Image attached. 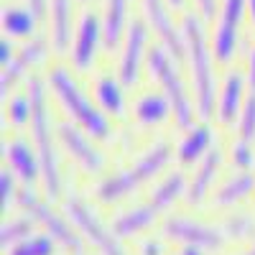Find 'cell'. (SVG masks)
<instances>
[{"instance_id": "cell-1", "label": "cell", "mask_w": 255, "mask_h": 255, "mask_svg": "<svg viewBox=\"0 0 255 255\" xmlns=\"http://www.w3.org/2000/svg\"><path fill=\"white\" fill-rule=\"evenodd\" d=\"M181 33H184L186 59L191 67V79H194L197 113L207 120L215 115V72H212V51L207 46L204 18L197 10L194 13L186 10L181 18Z\"/></svg>"}, {"instance_id": "cell-2", "label": "cell", "mask_w": 255, "mask_h": 255, "mask_svg": "<svg viewBox=\"0 0 255 255\" xmlns=\"http://www.w3.org/2000/svg\"><path fill=\"white\" fill-rule=\"evenodd\" d=\"M28 95H31V135H33V148L41 161V179H44L46 194L59 197L61 179H59V161H56V148L51 138V118L46 108V90L44 82L33 77L28 82Z\"/></svg>"}, {"instance_id": "cell-3", "label": "cell", "mask_w": 255, "mask_h": 255, "mask_svg": "<svg viewBox=\"0 0 255 255\" xmlns=\"http://www.w3.org/2000/svg\"><path fill=\"white\" fill-rule=\"evenodd\" d=\"M49 87L56 95V100L64 105V110H67L92 138H97V140L110 138V123H108V118H105V113H100L95 105L84 97V92L77 87V82L72 79V74L64 67L51 69Z\"/></svg>"}, {"instance_id": "cell-4", "label": "cell", "mask_w": 255, "mask_h": 255, "mask_svg": "<svg viewBox=\"0 0 255 255\" xmlns=\"http://www.w3.org/2000/svg\"><path fill=\"white\" fill-rule=\"evenodd\" d=\"M168 158H171V148H168V143L151 145L133 166H128V168H123V171L113 174L110 179H105L97 186V199L105 202V204H110V202H118V199L128 197L133 189H138L148 179H153L168 163Z\"/></svg>"}, {"instance_id": "cell-5", "label": "cell", "mask_w": 255, "mask_h": 255, "mask_svg": "<svg viewBox=\"0 0 255 255\" xmlns=\"http://www.w3.org/2000/svg\"><path fill=\"white\" fill-rule=\"evenodd\" d=\"M145 59H148V69H151V74L161 82L163 95L171 102L176 123L181 128H191V123H194V105H191L189 95L184 92V84H181L176 67H174V56L163 46H151Z\"/></svg>"}, {"instance_id": "cell-6", "label": "cell", "mask_w": 255, "mask_h": 255, "mask_svg": "<svg viewBox=\"0 0 255 255\" xmlns=\"http://www.w3.org/2000/svg\"><path fill=\"white\" fill-rule=\"evenodd\" d=\"M248 15V0H220L217 26L212 33V51L220 64H227L238 51L240 26Z\"/></svg>"}, {"instance_id": "cell-7", "label": "cell", "mask_w": 255, "mask_h": 255, "mask_svg": "<svg viewBox=\"0 0 255 255\" xmlns=\"http://www.w3.org/2000/svg\"><path fill=\"white\" fill-rule=\"evenodd\" d=\"M15 202L23 207L28 215H31L41 227H44L59 245H64L67 250H74L77 255H82V240H79V235L74 232V227L59 215V212H54L49 204H44V202H41V199L33 194V191H18Z\"/></svg>"}, {"instance_id": "cell-8", "label": "cell", "mask_w": 255, "mask_h": 255, "mask_svg": "<svg viewBox=\"0 0 255 255\" xmlns=\"http://www.w3.org/2000/svg\"><path fill=\"white\" fill-rule=\"evenodd\" d=\"M64 209H67V217L74 222V227L100 250V255H125L120 243H118V235L113 230L105 227L95 217V212L84 204L79 197H69L67 202H64Z\"/></svg>"}, {"instance_id": "cell-9", "label": "cell", "mask_w": 255, "mask_h": 255, "mask_svg": "<svg viewBox=\"0 0 255 255\" xmlns=\"http://www.w3.org/2000/svg\"><path fill=\"white\" fill-rule=\"evenodd\" d=\"M140 5H143V18L148 20L151 31L158 36L161 46L171 54L176 61L186 59L184 33H181V28L174 23L171 8H168L166 0H140Z\"/></svg>"}, {"instance_id": "cell-10", "label": "cell", "mask_w": 255, "mask_h": 255, "mask_svg": "<svg viewBox=\"0 0 255 255\" xmlns=\"http://www.w3.org/2000/svg\"><path fill=\"white\" fill-rule=\"evenodd\" d=\"M100 44H105L102 18L95 10H84L79 15V23H77V31H74V41H72V64L79 72L90 69L95 64Z\"/></svg>"}, {"instance_id": "cell-11", "label": "cell", "mask_w": 255, "mask_h": 255, "mask_svg": "<svg viewBox=\"0 0 255 255\" xmlns=\"http://www.w3.org/2000/svg\"><path fill=\"white\" fill-rule=\"evenodd\" d=\"M148 33H151V26H148L145 18H133L130 20L128 33L123 38V54H120V82L123 84H135L138 82L143 54H148L145 51Z\"/></svg>"}, {"instance_id": "cell-12", "label": "cell", "mask_w": 255, "mask_h": 255, "mask_svg": "<svg viewBox=\"0 0 255 255\" xmlns=\"http://www.w3.org/2000/svg\"><path fill=\"white\" fill-rule=\"evenodd\" d=\"M46 54H49V41L46 38H38V36L26 38V44L18 49V54L13 56V61L3 67V77H0V95H3V100L8 97L13 84L23 77L31 67H36L38 61L46 59Z\"/></svg>"}, {"instance_id": "cell-13", "label": "cell", "mask_w": 255, "mask_h": 255, "mask_svg": "<svg viewBox=\"0 0 255 255\" xmlns=\"http://www.w3.org/2000/svg\"><path fill=\"white\" fill-rule=\"evenodd\" d=\"M163 232L168 238H174L184 245H194L199 250H217L222 245V232L220 230L199 225V222H191V220H184V217L166 220Z\"/></svg>"}, {"instance_id": "cell-14", "label": "cell", "mask_w": 255, "mask_h": 255, "mask_svg": "<svg viewBox=\"0 0 255 255\" xmlns=\"http://www.w3.org/2000/svg\"><path fill=\"white\" fill-rule=\"evenodd\" d=\"M59 140H61V145L72 153V158L84 168V171H92L95 174V171H100V168H102V153L92 145V140L84 135L79 128L67 125V123L59 125Z\"/></svg>"}, {"instance_id": "cell-15", "label": "cell", "mask_w": 255, "mask_h": 255, "mask_svg": "<svg viewBox=\"0 0 255 255\" xmlns=\"http://www.w3.org/2000/svg\"><path fill=\"white\" fill-rule=\"evenodd\" d=\"M49 26H51V49L64 54L72 49L74 28V0H49Z\"/></svg>"}, {"instance_id": "cell-16", "label": "cell", "mask_w": 255, "mask_h": 255, "mask_svg": "<svg viewBox=\"0 0 255 255\" xmlns=\"http://www.w3.org/2000/svg\"><path fill=\"white\" fill-rule=\"evenodd\" d=\"M100 18H102L105 46L115 49L118 44H123L128 26H130V0H105Z\"/></svg>"}, {"instance_id": "cell-17", "label": "cell", "mask_w": 255, "mask_h": 255, "mask_svg": "<svg viewBox=\"0 0 255 255\" xmlns=\"http://www.w3.org/2000/svg\"><path fill=\"white\" fill-rule=\"evenodd\" d=\"M0 23H3V31L5 36L10 38H33L36 36V28L41 23V18L23 3H5L3 5V13H0Z\"/></svg>"}, {"instance_id": "cell-18", "label": "cell", "mask_w": 255, "mask_h": 255, "mask_svg": "<svg viewBox=\"0 0 255 255\" xmlns=\"http://www.w3.org/2000/svg\"><path fill=\"white\" fill-rule=\"evenodd\" d=\"M5 158L13 168V174H18L23 181H33L36 176H41V161L36 148H31L26 140H13L3 145Z\"/></svg>"}, {"instance_id": "cell-19", "label": "cell", "mask_w": 255, "mask_h": 255, "mask_svg": "<svg viewBox=\"0 0 255 255\" xmlns=\"http://www.w3.org/2000/svg\"><path fill=\"white\" fill-rule=\"evenodd\" d=\"M245 95V79L240 72H230L227 79H225V87H222V95H220V105H217V115L225 125H232L235 118H240L243 113V100Z\"/></svg>"}, {"instance_id": "cell-20", "label": "cell", "mask_w": 255, "mask_h": 255, "mask_svg": "<svg viewBox=\"0 0 255 255\" xmlns=\"http://www.w3.org/2000/svg\"><path fill=\"white\" fill-rule=\"evenodd\" d=\"M158 212H161V207L151 199L148 204L135 207L130 212H125V215H120L113 222V232H115L118 238H130V235H135V232L145 230L148 225H153V220L158 217Z\"/></svg>"}, {"instance_id": "cell-21", "label": "cell", "mask_w": 255, "mask_h": 255, "mask_svg": "<svg viewBox=\"0 0 255 255\" xmlns=\"http://www.w3.org/2000/svg\"><path fill=\"white\" fill-rule=\"evenodd\" d=\"M220 161H222V156H220L217 148H215V151H209V153L202 158L194 179H191V184H189V191H186V202H189V204H199V202L204 199V194L209 191L212 181H215V176H217Z\"/></svg>"}, {"instance_id": "cell-22", "label": "cell", "mask_w": 255, "mask_h": 255, "mask_svg": "<svg viewBox=\"0 0 255 255\" xmlns=\"http://www.w3.org/2000/svg\"><path fill=\"white\" fill-rule=\"evenodd\" d=\"M212 145V130L207 125H194L189 128V133L184 135L181 145H179V161L181 163H194L199 161Z\"/></svg>"}, {"instance_id": "cell-23", "label": "cell", "mask_w": 255, "mask_h": 255, "mask_svg": "<svg viewBox=\"0 0 255 255\" xmlns=\"http://www.w3.org/2000/svg\"><path fill=\"white\" fill-rule=\"evenodd\" d=\"M253 189H255V176L250 171H240L220 186V191L215 194V204L217 207H232L235 202L245 199Z\"/></svg>"}, {"instance_id": "cell-24", "label": "cell", "mask_w": 255, "mask_h": 255, "mask_svg": "<svg viewBox=\"0 0 255 255\" xmlns=\"http://www.w3.org/2000/svg\"><path fill=\"white\" fill-rule=\"evenodd\" d=\"M171 113H174V108H171V102H168L166 95H145L135 105V118L143 125H158Z\"/></svg>"}, {"instance_id": "cell-25", "label": "cell", "mask_w": 255, "mask_h": 255, "mask_svg": "<svg viewBox=\"0 0 255 255\" xmlns=\"http://www.w3.org/2000/svg\"><path fill=\"white\" fill-rule=\"evenodd\" d=\"M95 90H97V100H100L105 113L108 115H123L125 100H123V87L115 77H100Z\"/></svg>"}, {"instance_id": "cell-26", "label": "cell", "mask_w": 255, "mask_h": 255, "mask_svg": "<svg viewBox=\"0 0 255 255\" xmlns=\"http://www.w3.org/2000/svg\"><path fill=\"white\" fill-rule=\"evenodd\" d=\"M33 217H18V220H10L3 225V230H0V240H3V248L10 250L15 245H20L23 240H28L33 235Z\"/></svg>"}, {"instance_id": "cell-27", "label": "cell", "mask_w": 255, "mask_h": 255, "mask_svg": "<svg viewBox=\"0 0 255 255\" xmlns=\"http://www.w3.org/2000/svg\"><path fill=\"white\" fill-rule=\"evenodd\" d=\"M184 184H186V181H184V174L174 171L168 179H163V181L158 184V189L153 191L151 199H153V202L161 207V212H163V209H168V207H171V204L184 194Z\"/></svg>"}, {"instance_id": "cell-28", "label": "cell", "mask_w": 255, "mask_h": 255, "mask_svg": "<svg viewBox=\"0 0 255 255\" xmlns=\"http://www.w3.org/2000/svg\"><path fill=\"white\" fill-rule=\"evenodd\" d=\"M54 238L49 235H31L28 240H23L20 245L10 248V255H54Z\"/></svg>"}, {"instance_id": "cell-29", "label": "cell", "mask_w": 255, "mask_h": 255, "mask_svg": "<svg viewBox=\"0 0 255 255\" xmlns=\"http://www.w3.org/2000/svg\"><path fill=\"white\" fill-rule=\"evenodd\" d=\"M8 118L13 125H26L31 123V95H20L8 102Z\"/></svg>"}, {"instance_id": "cell-30", "label": "cell", "mask_w": 255, "mask_h": 255, "mask_svg": "<svg viewBox=\"0 0 255 255\" xmlns=\"http://www.w3.org/2000/svg\"><path fill=\"white\" fill-rule=\"evenodd\" d=\"M240 138L243 140H255V92H250V97L243 105V113H240Z\"/></svg>"}, {"instance_id": "cell-31", "label": "cell", "mask_w": 255, "mask_h": 255, "mask_svg": "<svg viewBox=\"0 0 255 255\" xmlns=\"http://www.w3.org/2000/svg\"><path fill=\"white\" fill-rule=\"evenodd\" d=\"M232 163H235L240 171H250V168L255 166V153L250 148V140H238L232 143Z\"/></svg>"}, {"instance_id": "cell-32", "label": "cell", "mask_w": 255, "mask_h": 255, "mask_svg": "<svg viewBox=\"0 0 255 255\" xmlns=\"http://www.w3.org/2000/svg\"><path fill=\"white\" fill-rule=\"evenodd\" d=\"M225 230H227V235H230V238L243 240V238H248L250 232L255 230V222H253V217H248V215H235V217H230V220H227Z\"/></svg>"}, {"instance_id": "cell-33", "label": "cell", "mask_w": 255, "mask_h": 255, "mask_svg": "<svg viewBox=\"0 0 255 255\" xmlns=\"http://www.w3.org/2000/svg\"><path fill=\"white\" fill-rule=\"evenodd\" d=\"M15 181H13V174L10 168H5L3 174H0V199H3V209L10 207V202L15 199Z\"/></svg>"}, {"instance_id": "cell-34", "label": "cell", "mask_w": 255, "mask_h": 255, "mask_svg": "<svg viewBox=\"0 0 255 255\" xmlns=\"http://www.w3.org/2000/svg\"><path fill=\"white\" fill-rule=\"evenodd\" d=\"M191 5H194L197 13L204 18V23L215 20V15L220 13V0H191Z\"/></svg>"}, {"instance_id": "cell-35", "label": "cell", "mask_w": 255, "mask_h": 255, "mask_svg": "<svg viewBox=\"0 0 255 255\" xmlns=\"http://www.w3.org/2000/svg\"><path fill=\"white\" fill-rule=\"evenodd\" d=\"M13 56H15V46H13V38H10V36H5L3 41H0V61H3V67H5V64H10V61H13Z\"/></svg>"}, {"instance_id": "cell-36", "label": "cell", "mask_w": 255, "mask_h": 255, "mask_svg": "<svg viewBox=\"0 0 255 255\" xmlns=\"http://www.w3.org/2000/svg\"><path fill=\"white\" fill-rule=\"evenodd\" d=\"M23 3L41 18V20H46L49 18V0H23Z\"/></svg>"}, {"instance_id": "cell-37", "label": "cell", "mask_w": 255, "mask_h": 255, "mask_svg": "<svg viewBox=\"0 0 255 255\" xmlns=\"http://www.w3.org/2000/svg\"><path fill=\"white\" fill-rule=\"evenodd\" d=\"M248 82H250V90L255 92V46L250 49V56H248Z\"/></svg>"}, {"instance_id": "cell-38", "label": "cell", "mask_w": 255, "mask_h": 255, "mask_svg": "<svg viewBox=\"0 0 255 255\" xmlns=\"http://www.w3.org/2000/svg\"><path fill=\"white\" fill-rule=\"evenodd\" d=\"M143 255H161V245L153 243V240H148V243L143 245Z\"/></svg>"}, {"instance_id": "cell-39", "label": "cell", "mask_w": 255, "mask_h": 255, "mask_svg": "<svg viewBox=\"0 0 255 255\" xmlns=\"http://www.w3.org/2000/svg\"><path fill=\"white\" fill-rule=\"evenodd\" d=\"M168 3V8L171 10H181V13H186V5L191 3V0H166Z\"/></svg>"}, {"instance_id": "cell-40", "label": "cell", "mask_w": 255, "mask_h": 255, "mask_svg": "<svg viewBox=\"0 0 255 255\" xmlns=\"http://www.w3.org/2000/svg\"><path fill=\"white\" fill-rule=\"evenodd\" d=\"M248 15H250V23L255 26V0H248Z\"/></svg>"}, {"instance_id": "cell-41", "label": "cell", "mask_w": 255, "mask_h": 255, "mask_svg": "<svg viewBox=\"0 0 255 255\" xmlns=\"http://www.w3.org/2000/svg\"><path fill=\"white\" fill-rule=\"evenodd\" d=\"M181 255H202V253H199V248H194V245H186Z\"/></svg>"}, {"instance_id": "cell-42", "label": "cell", "mask_w": 255, "mask_h": 255, "mask_svg": "<svg viewBox=\"0 0 255 255\" xmlns=\"http://www.w3.org/2000/svg\"><path fill=\"white\" fill-rule=\"evenodd\" d=\"M243 255H255V245H253V248H250L248 253H243Z\"/></svg>"}, {"instance_id": "cell-43", "label": "cell", "mask_w": 255, "mask_h": 255, "mask_svg": "<svg viewBox=\"0 0 255 255\" xmlns=\"http://www.w3.org/2000/svg\"><path fill=\"white\" fill-rule=\"evenodd\" d=\"M79 3H90V0H79Z\"/></svg>"}]
</instances>
